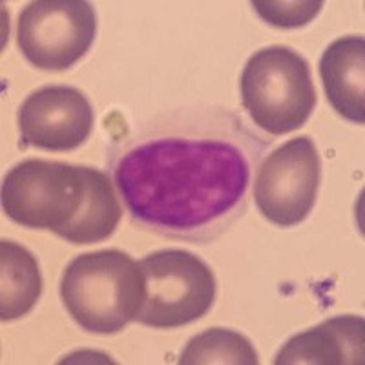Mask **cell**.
<instances>
[{
    "mask_svg": "<svg viewBox=\"0 0 365 365\" xmlns=\"http://www.w3.org/2000/svg\"><path fill=\"white\" fill-rule=\"evenodd\" d=\"M267 150L269 141L240 113L194 104L159 113L120 139L113 182L137 227L207 245L247 212Z\"/></svg>",
    "mask_w": 365,
    "mask_h": 365,
    "instance_id": "6da1fadb",
    "label": "cell"
},
{
    "mask_svg": "<svg viewBox=\"0 0 365 365\" xmlns=\"http://www.w3.org/2000/svg\"><path fill=\"white\" fill-rule=\"evenodd\" d=\"M2 208L13 223L51 230L73 245L108 240L123 217L103 170L44 159H26L6 174Z\"/></svg>",
    "mask_w": 365,
    "mask_h": 365,
    "instance_id": "7a4b0ae2",
    "label": "cell"
},
{
    "mask_svg": "<svg viewBox=\"0 0 365 365\" xmlns=\"http://www.w3.org/2000/svg\"><path fill=\"white\" fill-rule=\"evenodd\" d=\"M146 296L145 272L117 249L81 254L64 269L61 298L73 322L93 334H115L137 318Z\"/></svg>",
    "mask_w": 365,
    "mask_h": 365,
    "instance_id": "3957f363",
    "label": "cell"
},
{
    "mask_svg": "<svg viewBox=\"0 0 365 365\" xmlns=\"http://www.w3.org/2000/svg\"><path fill=\"white\" fill-rule=\"evenodd\" d=\"M240 90L254 125L270 135L302 128L318 103L309 63L289 46H269L250 55Z\"/></svg>",
    "mask_w": 365,
    "mask_h": 365,
    "instance_id": "277c9868",
    "label": "cell"
},
{
    "mask_svg": "<svg viewBox=\"0 0 365 365\" xmlns=\"http://www.w3.org/2000/svg\"><path fill=\"white\" fill-rule=\"evenodd\" d=\"M146 296L137 322L152 329H179L203 318L216 299L210 267L182 249H165L143 257Z\"/></svg>",
    "mask_w": 365,
    "mask_h": 365,
    "instance_id": "5b68a950",
    "label": "cell"
},
{
    "mask_svg": "<svg viewBox=\"0 0 365 365\" xmlns=\"http://www.w3.org/2000/svg\"><path fill=\"white\" fill-rule=\"evenodd\" d=\"M97 13L84 0H37L19 15V50L38 70L63 71L91 50Z\"/></svg>",
    "mask_w": 365,
    "mask_h": 365,
    "instance_id": "8992f818",
    "label": "cell"
},
{
    "mask_svg": "<svg viewBox=\"0 0 365 365\" xmlns=\"http://www.w3.org/2000/svg\"><path fill=\"white\" fill-rule=\"evenodd\" d=\"M322 163L311 137H294L272 150L257 168L254 200L262 216L276 227L303 223L314 208Z\"/></svg>",
    "mask_w": 365,
    "mask_h": 365,
    "instance_id": "52a82bcc",
    "label": "cell"
},
{
    "mask_svg": "<svg viewBox=\"0 0 365 365\" xmlns=\"http://www.w3.org/2000/svg\"><path fill=\"white\" fill-rule=\"evenodd\" d=\"M22 146L46 152H71L86 143L96 113L83 91L51 84L31 91L17 115Z\"/></svg>",
    "mask_w": 365,
    "mask_h": 365,
    "instance_id": "ba28073f",
    "label": "cell"
},
{
    "mask_svg": "<svg viewBox=\"0 0 365 365\" xmlns=\"http://www.w3.org/2000/svg\"><path fill=\"white\" fill-rule=\"evenodd\" d=\"M365 356V322L340 314L291 336L278 351V365H361Z\"/></svg>",
    "mask_w": 365,
    "mask_h": 365,
    "instance_id": "9c48e42d",
    "label": "cell"
},
{
    "mask_svg": "<svg viewBox=\"0 0 365 365\" xmlns=\"http://www.w3.org/2000/svg\"><path fill=\"white\" fill-rule=\"evenodd\" d=\"M319 77L332 110L353 125L365 123V38L340 37L319 58Z\"/></svg>",
    "mask_w": 365,
    "mask_h": 365,
    "instance_id": "30bf717a",
    "label": "cell"
},
{
    "mask_svg": "<svg viewBox=\"0 0 365 365\" xmlns=\"http://www.w3.org/2000/svg\"><path fill=\"white\" fill-rule=\"evenodd\" d=\"M42 292L37 257L17 241H0V318L13 322L35 307Z\"/></svg>",
    "mask_w": 365,
    "mask_h": 365,
    "instance_id": "8fae6325",
    "label": "cell"
},
{
    "mask_svg": "<svg viewBox=\"0 0 365 365\" xmlns=\"http://www.w3.org/2000/svg\"><path fill=\"white\" fill-rule=\"evenodd\" d=\"M178 361L181 365H257L259 358L249 338L241 332L214 327L190 338Z\"/></svg>",
    "mask_w": 365,
    "mask_h": 365,
    "instance_id": "7c38bea8",
    "label": "cell"
},
{
    "mask_svg": "<svg viewBox=\"0 0 365 365\" xmlns=\"http://www.w3.org/2000/svg\"><path fill=\"white\" fill-rule=\"evenodd\" d=\"M254 11L263 22L282 29H294L307 26L318 17L324 8L322 0H305V2H278V0H254Z\"/></svg>",
    "mask_w": 365,
    "mask_h": 365,
    "instance_id": "4fadbf2b",
    "label": "cell"
}]
</instances>
